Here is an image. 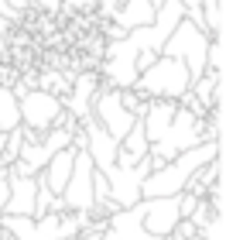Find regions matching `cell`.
<instances>
[{
  "instance_id": "1",
  "label": "cell",
  "mask_w": 250,
  "mask_h": 240,
  "mask_svg": "<svg viewBox=\"0 0 250 240\" xmlns=\"http://www.w3.org/2000/svg\"><path fill=\"white\" fill-rule=\"evenodd\" d=\"M212 158H219V141H199L195 148L178 151L171 161H161L158 168L147 172V178L141 182V199H151V196H178L185 189V182L192 175H199V168L209 165Z\"/></svg>"
},
{
  "instance_id": "2",
  "label": "cell",
  "mask_w": 250,
  "mask_h": 240,
  "mask_svg": "<svg viewBox=\"0 0 250 240\" xmlns=\"http://www.w3.org/2000/svg\"><path fill=\"white\" fill-rule=\"evenodd\" d=\"M192 76L185 69L182 59H171V55H158L147 69L137 72V83L134 89L147 100H178L185 89H188Z\"/></svg>"
},
{
  "instance_id": "3",
  "label": "cell",
  "mask_w": 250,
  "mask_h": 240,
  "mask_svg": "<svg viewBox=\"0 0 250 240\" xmlns=\"http://www.w3.org/2000/svg\"><path fill=\"white\" fill-rule=\"evenodd\" d=\"M18 107H21V127L35 131V134H45L48 127L55 124H65V127H79L76 117L65 113L62 107V96L42 89V86H31L24 96H18Z\"/></svg>"
},
{
  "instance_id": "4",
  "label": "cell",
  "mask_w": 250,
  "mask_h": 240,
  "mask_svg": "<svg viewBox=\"0 0 250 240\" xmlns=\"http://www.w3.org/2000/svg\"><path fill=\"white\" fill-rule=\"evenodd\" d=\"M209 38H212V35H206L199 24H192L188 18H182V21L175 24V31L165 38L161 55L182 59V62H185V69H188V76H192V79H199V76L206 72V52H209Z\"/></svg>"
},
{
  "instance_id": "5",
  "label": "cell",
  "mask_w": 250,
  "mask_h": 240,
  "mask_svg": "<svg viewBox=\"0 0 250 240\" xmlns=\"http://www.w3.org/2000/svg\"><path fill=\"white\" fill-rule=\"evenodd\" d=\"M202 127H206V117H199V113H192V110L178 107V110H175V117H171V124L165 127V134H161L147 151H151L158 161H171L178 151L195 148V144L202 141Z\"/></svg>"
},
{
  "instance_id": "6",
  "label": "cell",
  "mask_w": 250,
  "mask_h": 240,
  "mask_svg": "<svg viewBox=\"0 0 250 240\" xmlns=\"http://www.w3.org/2000/svg\"><path fill=\"white\" fill-rule=\"evenodd\" d=\"M161 161L147 151L137 165H110L103 175H106V182H110V199H113V206L117 209H127V206H134V202H141V182L147 178V172L151 168H158Z\"/></svg>"
},
{
  "instance_id": "7",
  "label": "cell",
  "mask_w": 250,
  "mask_h": 240,
  "mask_svg": "<svg viewBox=\"0 0 250 240\" xmlns=\"http://www.w3.org/2000/svg\"><path fill=\"white\" fill-rule=\"evenodd\" d=\"M89 117L113 137V141H120L127 131H130V124L137 120L124 103H120V89L117 86H110V83H100V89L93 93V103H89Z\"/></svg>"
},
{
  "instance_id": "8",
  "label": "cell",
  "mask_w": 250,
  "mask_h": 240,
  "mask_svg": "<svg viewBox=\"0 0 250 240\" xmlns=\"http://www.w3.org/2000/svg\"><path fill=\"white\" fill-rule=\"evenodd\" d=\"M93 158L86 154V151H76V158H72V175H69V182H65V189H62V202H65V209H72V213H89L93 209Z\"/></svg>"
},
{
  "instance_id": "9",
  "label": "cell",
  "mask_w": 250,
  "mask_h": 240,
  "mask_svg": "<svg viewBox=\"0 0 250 240\" xmlns=\"http://www.w3.org/2000/svg\"><path fill=\"white\" fill-rule=\"evenodd\" d=\"M178 219H182V213H178V196H151V199H141V226H144L151 237L165 240V237L175 230Z\"/></svg>"
},
{
  "instance_id": "10",
  "label": "cell",
  "mask_w": 250,
  "mask_h": 240,
  "mask_svg": "<svg viewBox=\"0 0 250 240\" xmlns=\"http://www.w3.org/2000/svg\"><path fill=\"white\" fill-rule=\"evenodd\" d=\"M100 240H158L141 226V202L127 206V209H113L106 216V230L100 233Z\"/></svg>"
},
{
  "instance_id": "11",
  "label": "cell",
  "mask_w": 250,
  "mask_h": 240,
  "mask_svg": "<svg viewBox=\"0 0 250 240\" xmlns=\"http://www.w3.org/2000/svg\"><path fill=\"white\" fill-rule=\"evenodd\" d=\"M100 83H103V79H100V72H96V69L72 76V86H69V93L62 96V107H65V113H69V117H76V120H86V117H89L93 93L100 89Z\"/></svg>"
},
{
  "instance_id": "12",
  "label": "cell",
  "mask_w": 250,
  "mask_h": 240,
  "mask_svg": "<svg viewBox=\"0 0 250 240\" xmlns=\"http://www.w3.org/2000/svg\"><path fill=\"white\" fill-rule=\"evenodd\" d=\"M79 127H83V134H86V154L93 158V168L96 172H106L110 165H113V158H117V141L93 120V117H86V120H79Z\"/></svg>"
},
{
  "instance_id": "13",
  "label": "cell",
  "mask_w": 250,
  "mask_h": 240,
  "mask_svg": "<svg viewBox=\"0 0 250 240\" xmlns=\"http://www.w3.org/2000/svg\"><path fill=\"white\" fill-rule=\"evenodd\" d=\"M7 185H11V196H7L4 213L31 216V209H35V189H38V178H35V175H11V172H7Z\"/></svg>"
},
{
  "instance_id": "14",
  "label": "cell",
  "mask_w": 250,
  "mask_h": 240,
  "mask_svg": "<svg viewBox=\"0 0 250 240\" xmlns=\"http://www.w3.org/2000/svg\"><path fill=\"white\" fill-rule=\"evenodd\" d=\"M72 158H76V148H72V144H69V148H59V151L48 158V165L38 172V175L48 182V189L59 192V196H62V189H65V182H69V175H72Z\"/></svg>"
},
{
  "instance_id": "15",
  "label": "cell",
  "mask_w": 250,
  "mask_h": 240,
  "mask_svg": "<svg viewBox=\"0 0 250 240\" xmlns=\"http://www.w3.org/2000/svg\"><path fill=\"white\" fill-rule=\"evenodd\" d=\"M151 21H154V4H151V0H120V7L113 14V24H120L124 31L144 28Z\"/></svg>"
},
{
  "instance_id": "16",
  "label": "cell",
  "mask_w": 250,
  "mask_h": 240,
  "mask_svg": "<svg viewBox=\"0 0 250 240\" xmlns=\"http://www.w3.org/2000/svg\"><path fill=\"white\" fill-rule=\"evenodd\" d=\"M188 89L195 93V100L206 107V110H212V107H219V72H202L199 79H192L188 83Z\"/></svg>"
},
{
  "instance_id": "17",
  "label": "cell",
  "mask_w": 250,
  "mask_h": 240,
  "mask_svg": "<svg viewBox=\"0 0 250 240\" xmlns=\"http://www.w3.org/2000/svg\"><path fill=\"white\" fill-rule=\"evenodd\" d=\"M21 127V107H18V96L11 86H0V131H14Z\"/></svg>"
},
{
  "instance_id": "18",
  "label": "cell",
  "mask_w": 250,
  "mask_h": 240,
  "mask_svg": "<svg viewBox=\"0 0 250 240\" xmlns=\"http://www.w3.org/2000/svg\"><path fill=\"white\" fill-rule=\"evenodd\" d=\"M202 28H206V35L219 38V31H223V0H202Z\"/></svg>"
},
{
  "instance_id": "19",
  "label": "cell",
  "mask_w": 250,
  "mask_h": 240,
  "mask_svg": "<svg viewBox=\"0 0 250 240\" xmlns=\"http://www.w3.org/2000/svg\"><path fill=\"white\" fill-rule=\"evenodd\" d=\"M100 202H113L110 199V182H106L103 172H93V206H100Z\"/></svg>"
},
{
  "instance_id": "20",
  "label": "cell",
  "mask_w": 250,
  "mask_h": 240,
  "mask_svg": "<svg viewBox=\"0 0 250 240\" xmlns=\"http://www.w3.org/2000/svg\"><path fill=\"white\" fill-rule=\"evenodd\" d=\"M206 69H209V72H219V69H223V45H219V38H209V52H206Z\"/></svg>"
},
{
  "instance_id": "21",
  "label": "cell",
  "mask_w": 250,
  "mask_h": 240,
  "mask_svg": "<svg viewBox=\"0 0 250 240\" xmlns=\"http://www.w3.org/2000/svg\"><path fill=\"white\" fill-rule=\"evenodd\" d=\"M62 240H100V233H93V230H79V233H72V237H62Z\"/></svg>"
},
{
  "instance_id": "22",
  "label": "cell",
  "mask_w": 250,
  "mask_h": 240,
  "mask_svg": "<svg viewBox=\"0 0 250 240\" xmlns=\"http://www.w3.org/2000/svg\"><path fill=\"white\" fill-rule=\"evenodd\" d=\"M0 240H14V237H11V233H7V230H4V237H0Z\"/></svg>"
},
{
  "instance_id": "23",
  "label": "cell",
  "mask_w": 250,
  "mask_h": 240,
  "mask_svg": "<svg viewBox=\"0 0 250 240\" xmlns=\"http://www.w3.org/2000/svg\"><path fill=\"white\" fill-rule=\"evenodd\" d=\"M151 4H154V7H158V4H161V0H151Z\"/></svg>"
},
{
  "instance_id": "24",
  "label": "cell",
  "mask_w": 250,
  "mask_h": 240,
  "mask_svg": "<svg viewBox=\"0 0 250 240\" xmlns=\"http://www.w3.org/2000/svg\"><path fill=\"white\" fill-rule=\"evenodd\" d=\"M0 237H4V226H0Z\"/></svg>"
}]
</instances>
